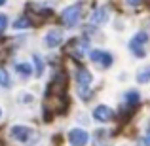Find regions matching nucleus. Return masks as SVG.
I'll return each instance as SVG.
<instances>
[{
  "label": "nucleus",
  "instance_id": "obj_8",
  "mask_svg": "<svg viewBox=\"0 0 150 146\" xmlns=\"http://www.w3.org/2000/svg\"><path fill=\"white\" fill-rule=\"evenodd\" d=\"M74 80H76L78 89H89L93 78H91V72H89V70H86L84 66H80V68L76 70V74H74Z\"/></svg>",
  "mask_w": 150,
  "mask_h": 146
},
{
  "label": "nucleus",
  "instance_id": "obj_5",
  "mask_svg": "<svg viewBox=\"0 0 150 146\" xmlns=\"http://www.w3.org/2000/svg\"><path fill=\"white\" fill-rule=\"evenodd\" d=\"M88 142H89V135L86 129L74 127L69 131V144L70 146H86Z\"/></svg>",
  "mask_w": 150,
  "mask_h": 146
},
{
  "label": "nucleus",
  "instance_id": "obj_16",
  "mask_svg": "<svg viewBox=\"0 0 150 146\" xmlns=\"http://www.w3.org/2000/svg\"><path fill=\"white\" fill-rule=\"evenodd\" d=\"M139 91H135V89H131V91H127L125 93V102L127 104H137L139 102Z\"/></svg>",
  "mask_w": 150,
  "mask_h": 146
},
{
  "label": "nucleus",
  "instance_id": "obj_22",
  "mask_svg": "<svg viewBox=\"0 0 150 146\" xmlns=\"http://www.w3.org/2000/svg\"><path fill=\"white\" fill-rule=\"evenodd\" d=\"M0 118H2V108H0Z\"/></svg>",
  "mask_w": 150,
  "mask_h": 146
},
{
  "label": "nucleus",
  "instance_id": "obj_18",
  "mask_svg": "<svg viewBox=\"0 0 150 146\" xmlns=\"http://www.w3.org/2000/svg\"><path fill=\"white\" fill-rule=\"evenodd\" d=\"M21 95H23V97H21V101H23V102H33V101H34V97H33V95H29V93H21Z\"/></svg>",
  "mask_w": 150,
  "mask_h": 146
},
{
  "label": "nucleus",
  "instance_id": "obj_12",
  "mask_svg": "<svg viewBox=\"0 0 150 146\" xmlns=\"http://www.w3.org/2000/svg\"><path fill=\"white\" fill-rule=\"evenodd\" d=\"M137 82L139 84H148L150 82V66H144L137 72Z\"/></svg>",
  "mask_w": 150,
  "mask_h": 146
},
{
  "label": "nucleus",
  "instance_id": "obj_19",
  "mask_svg": "<svg viewBox=\"0 0 150 146\" xmlns=\"http://www.w3.org/2000/svg\"><path fill=\"white\" fill-rule=\"evenodd\" d=\"M141 144H143V146H150V131L143 137V142H141Z\"/></svg>",
  "mask_w": 150,
  "mask_h": 146
},
{
  "label": "nucleus",
  "instance_id": "obj_14",
  "mask_svg": "<svg viewBox=\"0 0 150 146\" xmlns=\"http://www.w3.org/2000/svg\"><path fill=\"white\" fill-rule=\"evenodd\" d=\"M33 25V23L29 21V17H19L13 21V29L15 30H23V29H29V27Z\"/></svg>",
  "mask_w": 150,
  "mask_h": 146
},
{
  "label": "nucleus",
  "instance_id": "obj_3",
  "mask_svg": "<svg viewBox=\"0 0 150 146\" xmlns=\"http://www.w3.org/2000/svg\"><path fill=\"white\" fill-rule=\"evenodd\" d=\"M148 40H150V36L146 32H137L135 36L129 40V49H131V53L135 55V57H144V55H146L144 46H146Z\"/></svg>",
  "mask_w": 150,
  "mask_h": 146
},
{
  "label": "nucleus",
  "instance_id": "obj_17",
  "mask_svg": "<svg viewBox=\"0 0 150 146\" xmlns=\"http://www.w3.org/2000/svg\"><path fill=\"white\" fill-rule=\"evenodd\" d=\"M6 29H8V15L0 13V32H4Z\"/></svg>",
  "mask_w": 150,
  "mask_h": 146
},
{
  "label": "nucleus",
  "instance_id": "obj_21",
  "mask_svg": "<svg viewBox=\"0 0 150 146\" xmlns=\"http://www.w3.org/2000/svg\"><path fill=\"white\" fill-rule=\"evenodd\" d=\"M8 2V0H0V6H4V4H6Z\"/></svg>",
  "mask_w": 150,
  "mask_h": 146
},
{
  "label": "nucleus",
  "instance_id": "obj_13",
  "mask_svg": "<svg viewBox=\"0 0 150 146\" xmlns=\"http://www.w3.org/2000/svg\"><path fill=\"white\" fill-rule=\"evenodd\" d=\"M33 61H34V70H36V76H42L44 74V61L38 53L33 55Z\"/></svg>",
  "mask_w": 150,
  "mask_h": 146
},
{
  "label": "nucleus",
  "instance_id": "obj_9",
  "mask_svg": "<svg viewBox=\"0 0 150 146\" xmlns=\"http://www.w3.org/2000/svg\"><path fill=\"white\" fill-rule=\"evenodd\" d=\"M112 116H114V112H112V108L110 106H106V104H99V106H95L93 108V118H95L97 121H110L112 120Z\"/></svg>",
  "mask_w": 150,
  "mask_h": 146
},
{
  "label": "nucleus",
  "instance_id": "obj_20",
  "mask_svg": "<svg viewBox=\"0 0 150 146\" xmlns=\"http://www.w3.org/2000/svg\"><path fill=\"white\" fill-rule=\"evenodd\" d=\"M125 2H127L129 6H139V4L143 2V0H125Z\"/></svg>",
  "mask_w": 150,
  "mask_h": 146
},
{
  "label": "nucleus",
  "instance_id": "obj_15",
  "mask_svg": "<svg viewBox=\"0 0 150 146\" xmlns=\"http://www.w3.org/2000/svg\"><path fill=\"white\" fill-rule=\"evenodd\" d=\"M0 85L2 87H11V78L8 74V70L2 68V66H0Z\"/></svg>",
  "mask_w": 150,
  "mask_h": 146
},
{
  "label": "nucleus",
  "instance_id": "obj_11",
  "mask_svg": "<svg viewBox=\"0 0 150 146\" xmlns=\"http://www.w3.org/2000/svg\"><path fill=\"white\" fill-rule=\"evenodd\" d=\"M15 72L19 74V76H23V78H29V76H33V65H29V63H15Z\"/></svg>",
  "mask_w": 150,
  "mask_h": 146
},
{
  "label": "nucleus",
  "instance_id": "obj_7",
  "mask_svg": "<svg viewBox=\"0 0 150 146\" xmlns=\"http://www.w3.org/2000/svg\"><path fill=\"white\" fill-rule=\"evenodd\" d=\"M63 40H65V32H63L61 29H50L48 32H46V36H44V44L48 46L50 49L57 48Z\"/></svg>",
  "mask_w": 150,
  "mask_h": 146
},
{
  "label": "nucleus",
  "instance_id": "obj_10",
  "mask_svg": "<svg viewBox=\"0 0 150 146\" xmlns=\"http://www.w3.org/2000/svg\"><path fill=\"white\" fill-rule=\"evenodd\" d=\"M108 19H110L108 8H97V10H93L89 21H91L93 25H105V23H108Z\"/></svg>",
  "mask_w": 150,
  "mask_h": 146
},
{
  "label": "nucleus",
  "instance_id": "obj_4",
  "mask_svg": "<svg viewBox=\"0 0 150 146\" xmlns=\"http://www.w3.org/2000/svg\"><path fill=\"white\" fill-rule=\"evenodd\" d=\"M89 59H91L95 65L103 66V68H108V66H112V55L108 53V51L105 49H91L89 51Z\"/></svg>",
  "mask_w": 150,
  "mask_h": 146
},
{
  "label": "nucleus",
  "instance_id": "obj_2",
  "mask_svg": "<svg viewBox=\"0 0 150 146\" xmlns=\"http://www.w3.org/2000/svg\"><path fill=\"white\" fill-rule=\"evenodd\" d=\"M33 135H34V131L29 127V125L15 123V125H11V129H10V137L19 144H27L30 139H33Z\"/></svg>",
  "mask_w": 150,
  "mask_h": 146
},
{
  "label": "nucleus",
  "instance_id": "obj_1",
  "mask_svg": "<svg viewBox=\"0 0 150 146\" xmlns=\"http://www.w3.org/2000/svg\"><path fill=\"white\" fill-rule=\"evenodd\" d=\"M82 17V6L80 4H72V6H67L61 11V21L65 27H76L80 23Z\"/></svg>",
  "mask_w": 150,
  "mask_h": 146
},
{
  "label": "nucleus",
  "instance_id": "obj_6",
  "mask_svg": "<svg viewBox=\"0 0 150 146\" xmlns=\"http://www.w3.org/2000/svg\"><path fill=\"white\" fill-rule=\"evenodd\" d=\"M63 87H65V74L59 72V74H55L53 80L50 82L48 89H46V95L48 97H57V95L63 93Z\"/></svg>",
  "mask_w": 150,
  "mask_h": 146
}]
</instances>
